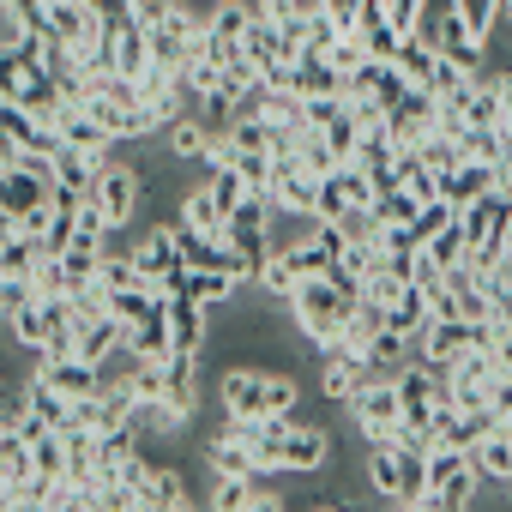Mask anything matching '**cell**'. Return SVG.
Wrapping results in <instances>:
<instances>
[{
	"mask_svg": "<svg viewBox=\"0 0 512 512\" xmlns=\"http://www.w3.org/2000/svg\"><path fill=\"white\" fill-rule=\"evenodd\" d=\"M350 302H356V296H344L332 278H308V284L290 296V320H296V332H302V338H308L320 356H332V350L344 344Z\"/></svg>",
	"mask_w": 512,
	"mask_h": 512,
	"instance_id": "1",
	"label": "cell"
},
{
	"mask_svg": "<svg viewBox=\"0 0 512 512\" xmlns=\"http://www.w3.org/2000/svg\"><path fill=\"white\" fill-rule=\"evenodd\" d=\"M350 422L368 446H398V428H404V398H398V380L392 374H374L356 404H350Z\"/></svg>",
	"mask_w": 512,
	"mask_h": 512,
	"instance_id": "2",
	"label": "cell"
},
{
	"mask_svg": "<svg viewBox=\"0 0 512 512\" xmlns=\"http://www.w3.org/2000/svg\"><path fill=\"white\" fill-rule=\"evenodd\" d=\"M368 488L392 506H416L428 494V458L416 452H398V446H374L368 458Z\"/></svg>",
	"mask_w": 512,
	"mask_h": 512,
	"instance_id": "3",
	"label": "cell"
},
{
	"mask_svg": "<svg viewBox=\"0 0 512 512\" xmlns=\"http://www.w3.org/2000/svg\"><path fill=\"white\" fill-rule=\"evenodd\" d=\"M217 404H223V422H266L272 416V368H260V362L223 368Z\"/></svg>",
	"mask_w": 512,
	"mask_h": 512,
	"instance_id": "4",
	"label": "cell"
},
{
	"mask_svg": "<svg viewBox=\"0 0 512 512\" xmlns=\"http://www.w3.org/2000/svg\"><path fill=\"white\" fill-rule=\"evenodd\" d=\"M266 199L278 205V217H302V223H314V205H320V175H314L296 151H284V157H278V169H272Z\"/></svg>",
	"mask_w": 512,
	"mask_h": 512,
	"instance_id": "5",
	"label": "cell"
},
{
	"mask_svg": "<svg viewBox=\"0 0 512 512\" xmlns=\"http://www.w3.org/2000/svg\"><path fill=\"white\" fill-rule=\"evenodd\" d=\"M139 187H145V175L133 169V163H109L103 175H97V187H91V199L109 211V223L121 229L127 217H133V205H139Z\"/></svg>",
	"mask_w": 512,
	"mask_h": 512,
	"instance_id": "6",
	"label": "cell"
},
{
	"mask_svg": "<svg viewBox=\"0 0 512 512\" xmlns=\"http://www.w3.org/2000/svg\"><path fill=\"white\" fill-rule=\"evenodd\" d=\"M127 253H133V266H139L151 284H163V278L181 266V241H175V223H151V229H145V235H139Z\"/></svg>",
	"mask_w": 512,
	"mask_h": 512,
	"instance_id": "7",
	"label": "cell"
},
{
	"mask_svg": "<svg viewBox=\"0 0 512 512\" xmlns=\"http://www.w3.org/2000/svg\"><path fill=\"white\" fill-rule=\"evenodd\" d=\"M163 404H169L181 422H193V410H199V356H193V350H175V356L163 362Z\"/></svg>",
	"mask_w": 512,
	"mask_h": 512,
	"instance_id": "8",
	"label": "cell"
},
{
	"mask_svg": "<svg viewBox=\"0 0 512 512\" xmlns=\"http://www.w3.org/2000/svg\"><path fill=\"white\" fill-rule=\"evenodd\" d=\"M374 380V362H362V356H326V374H320V398L326 404H338V410H350L356 404V392Z\"/></svg>",
	"mask_w": 512,
	"mask_h": 512,
	"instance_id": "9",
	"label": "cell"
},
{
	"mask_svg": "<svg viewBox=\"0 0 512 512\" xmlns=\"http://www.w3.org/2000/svg\"><path fill=\"white\" fill-rule=\"evenodd\" d=\"M458 223H464L470 247H476V241H500V247H506V229H512V199L494 187V193H482V199H476Z\"/></svg>",
	"mask_w": 512,
	"mask_h": 512,
	"instance_id": "10",
	"label": "cell"
},
{
	"mask_svg": "<svg viewBox=\"0 0 512 512\" xmlns=\"http://www.w3.org/2000/svg\"><path fill=\"white\" fill-rule=\"evenodd\" d=\"M169 332H175V350L205 356V344H211V308L193 302V296H169Z\"/></svg>",
	"mask_w": 512,
	"mask_h": 512,
	"instance_id": "11",
	"label": "cell"
},
{
	"mask_svg": "<svg viewBox=\"0 0 512 512\" xmlns=\"http://www.w3.org/2000/svg\"><path fill=\"white\" fill-rule=\"evenodd\" d=\"M127 350L139 362H169L175 356V332H169V302H157L139 326H127Z\"/></svg>",
	"mask_w": 512,
	"mask_h": 512,
	"instance_id": "12",
	"label": "cell"
},
{
	"mask_svg": "<svg viewBox=\"0 0 512 512\" xmlns=\"http://www.w3.org/2000/svg\"><path fill=\"white\" fill-rule=\"evenodd\" d=\"M326 452H332V434H326L320 422H296V428L284 434L278 470H320V464H326Z\"/></svg>",
	"mask_w": 512,
	"mask_h": 512,
	"instance_id": "13",
	"label": "cell"
},
{
	"mask_svg": "<svg viewBox=\"0 0 512 512\" xmlns=\"http://www.w3.org/2000/svg\"><path fill=\"white\" fill-rule=\"evenodd\" d=\"M121 350H127V326H121L115 314H97V320H85V326H79V356H85V362L109 368Z\"/></svg>",
	"mask_w": 512,
	"mask_h": 512,
	"instance_id": "14",
	"label": "cell"
},
{
	"mask_svg": "<svg viewBox=\"0 0 512 512\" xmlns=\"http://www.w3.org/2000/svg\"><path fill=\"white\" fill-rule=\"evenodd\" d=\"M470 464H476V476H482V482H494V488H512V428H494V434H482V440L470 446Z\"/></svg>",
	"mask_w": 512,
	"mask_h": 512,
	"instance_id": "15",
	"label": "cell"
},
{
	"mask_svg": "<svg viewBox=\"0 0 512 512\" xmlns=\"http://www.w3.org/2000/svg\"><path fill=\"white\" fill-rule=\"evenodd\" d=\"M494 187H500V181H494V169L470 157V163H458V169L440 181V199H452V205H458V217H464V211H470L482 193H494Z\"/></svg>",
	"mask_w": 512,
	"mask_h": 512,
	"instance_id": "16",
	"label": "cell"
},
{
	"mask_svg": "<svg viewBox=\"0 0 512 512\" xmlns=\"http://www.w3.org/2000/svg\"><path fill=\"white\" fill-rule=\"evenodd\" d=\"M392 67H398V73H404V79H410L416 91H428V85H434V67H440V49H434V43H428L422 31H410Z\"/></svg>",
	"mask_w": 512,
	"mask_h": 512,
	"instance_id": "17",
	"label": "cell"
},
{
	"mask_svg": "<svg viewBox=\"0 0 512 512\" xmlns=\"http://www.w3.org/2000/svg\"><path fill=\"white\" fill-rule=\"evenodd\" d=\"M211 139H217V133H211L199 115H181V121L169 127V157H175V163H205V157H211Z\"/></svg>",
	"mask_w": 512,
	"mask_h": 512,
	"instance_id": "18",
	"label": "cell"
},
{
	"mask_svg": "<svg viewBox=\"0 0 512 512\" xmlns=\"http://www.w3.org/2000/svg\"><path fill=\"white\" fill-rule=\"evenodd\" d=\"M253 290H266L272 302H284V308H290V296L302 290V272L290 266V253H284V247H272V260L260 266V278H253Z\"/></svg>",
	"mask_w": 512,
	"mask_h": 512,
	"instance_id": "19",
	"label": "cell"
},
{
	"mask_svg": "<svg viewBox=\"0 0 512 512\" xmlns=\"http://www.w3.org/2000/svg\"><path fill=\"white\" fill-rule=\"evenodd\" d=\"M253 500H260V476H211V494H205L211 512H247Z\"/></svg>",
	"mask_w": 512,
	"mask_h": 512,
	"instance_id": "20",
	"label": "cell"
},
{
	"mask_svg": "<svg viewBox=\"0 0 512 512\" xmlns=\"http://www.w3.org/2000/svg\"><path fill=\"white\" fill-rule=\"evenodd\" d=\"M37 260H43V241H31V235H19V229L0 235V278H31Z\"/></svg>",
	"mask_w": 512,
	"mask_h": 512,
	"instance_id": "21",
	"label": "cell"
},
{
	"mask_svg": "<svg viewBox=\"0 0 512 512\" xmlns=\"http://www.w3.org/2000/svg\"><path fill=\"white\" fill-rule=\"evenodd\" d=\"M368 211H374L386 229H410V223L422 217V199H416V193H404V187L392 181V187H380V193H374V205H368Z\"/></svg>",
	"mask_w": 512,
	"mask_h": 512,
	"instance_id": "22",
	"label": "cell"
},
{
	"mask_svg": "<svg viewBox=\"0 0 512 512\" xmlns=\"http://www.w3.org/2000/svg\"><path fill=\"white\" fill-rule=\"evenodd\" d=\"M175 223H187V229H199V235H223V211H217V199H211L205 181L181 193V217H175Z\"/></svg>",
	"mask_w": 512,
	"mask_h": 512,
	"instance_id": "23",
	"label": "cell"
},
{
	"mask_svg": "<svg viewBox=\"0 0 512 512\" xmlns=\"http://www.w3.org/2000/svg\"><path fill=\"white\" fill-rule=\"evenodd\" d=\"M434 320V308H428V290H416V284H404L398 296H392V332H404V338H422V326Z\"/></svg>",
	"mask_w": 512,
	"mask_h": 512,
	"instance_id": "24",
	"label": "cell"
},
{
	"mask_svg": "<svg viewBox=\"0 0 512 512\" xmlns=\"http://www.w3.org/2000/svg\"><path fill=\"white\" fill-rule=\"evenodd\" d=\"M434 440H440L446 452H470V446L482 440V428H476V422H470L464 410H452V404H440V410H434Z\"/></svg>",
	"mask_w": 512,
	"mask_h": 512,
	"instance_id": "25",
	"label": "cell"
},
{
	"mask_svg": "<svg viewBox=\"0 0 512 512\" xmlns=\"http://www.w3.org/2000/svg\"><path fill=\"white\" fill-rule=\"evenodd\" d=\"M7 338H13L19 350H37V356H43V344H49V314H43V302L7 314Z\"/></svg>",
	"mask_w": 512,
	"mask_h": 512,
	"instance_id": "26",
	"label": "cell"
},
{
	"mask_svg": "<svg viewBox=\"0 0 512 512\" xmlns=\"http://www.w3.org/2000/svg\"><path fill=\"white\" fill-rule=\"evenodd\" d=\"M398 187H404V193H416L422 205H428V199H440V175H434L416 151H398Z\"/></svg>",
	"mask_w": 512,
	"mask_h": 512,
	"instance_id": "27",
	"label": "cell"
},
{
	"mask_svg": "<svg viewBox=\"0 0 512 512\" xmlns=\"http://www.w3.org/2000/svg\"><path fill=\"white\" fill-rule=\"evenodd\" d=\"M205 187H211V199H217L223 223H229V217H235V211H241V205L253 199V187H247V181H241L235 169H211V175H205Z\"/></svg>",
	"mask_w": 512,
	"mask_h": 512,
	"instance_id": "28",
	"label": "cell"
},
{
	"mask_svg": "<svg viewBox=\"0 0 512 512\" xmlns=\"http://www.w3.org/2000/svg\"><path fill=\"white\" fill-rule=\"evenodd\" d=\"M109 296V314L121 320V326H139L157 302H169V296H157V290H103Z\"/></svg>",
	"mask_w": 512,
	"mask_h": 512,
	"instance_id": "29",
	"label": "cell"
},
{
	"mask_svg": "<svg viewBox=\"0 0 512 512\" xmlns=\"http://www.w3.org/2000/svg\"><path fill=\"white\" fill-rule=\"evenodd\" d=\"M428 260H434L440 272H452V266L470 260V235H464V223H452V229H440V235L428 241Z\"/></svg>",
	"mask_w": 512,
	"mask_h": 512,
	"instance_id": "30",
	"label": "cell"
},
{
	"mask_svg": "<svg viewBox=\"0 0 512 512\" xmlns=\"http://www.w3.org/2000/svg\"><path fill=\"white\" fill-rule=\"evenodd\" d=\"M416 157H422V163H428V169H434L440 181H446V175H452L458 163H470V157H464V145H458V139H446V133L422 139V145H416Z\"/></svg>",
	"mask_w": 512,
	"mask_h": 512,
	"instance_id": "31",
	"label": "cell"
},
{
	"mask_svg": "<svg viewBox=\"0 0 512 512\" xmlns=\"http://www.w3.org/2000/svg\"><path fill=\"white\" fill-rule=\"evenodd\" d=\"M235 290H241V278H235V272H193V284H187V296H193V302H205V308H223Z\"/></svg>",
	"mask_w": 512,
	"mask_h": 512,
	"instance_id": "32",
	"label": "cell"
},
{
	"mask_svg": "<svg viewBox=\"0 0 512 512\" xmlns=\"http://www.w3.org/2000/svg\"><path fill=\"white\" fill-rule=\"evenodd\" d=\"M49 512H97V494L79 488V482H61V488L49 494Z\"/></svg>",
	"mask_w": 512,
	"mask_h": 512,
	"instance_id": "33",
	"label": "cell"
},
{
	"mask_svg": "<svg viewBox=\"0 0 512 512\" xmlns=\"http://www.w3.org/2000/svg\"><path fill=\"white\" fill-rule=\"evenodd\" d=\"M362 49H368V61H398V49H404V31L380 25V31H368V37H362Z\"/></svg>",
	"mask_w": 512,
	"mask_h": 512,
	"instance_id": "34",
	"label": "cell"
},
{
	"mask_svg": "<svg viewBox=\"0 0 512 512\" xmlns=\"http://www.w3.org/2000/svg\"><path fill=\"white\" fill-rule=\"evenodd\" d=\"M326 61H332V67H338V73L350 79V73H356V67L368 61V49H362V37H338V43L326 49Z\"/></svg>",
	"mask_w": 512,
	"mask_h": 512,
	"instance_id": "35",
	"label": "cell"
},
{
	"mask_svg": "<svg viewBox=\"0 0 512 512\" xmlns=\"http://www.w3.org/2000/svg\"><path fill=\"white\" fill-rule=\"evenodd\" d=\"M302 103H308V127H314V133H326V127L344 115V97H302Z\"/></svg>",
	"mask_w": 512,
	"mask_h": 512,
	"instance_id": "36",
	"label": "cell"
},
{
	"mask_svg": "<svg viewBox=\"0 0 512 512\" xmlns=\"http://www.w3.org/2000/svg\"><path fill=\"white\" fill-rule=\"evenodd\" d=\"M494 374H500V380H512V338H506V344H494Z\"/></svg>",
	"mask_w": 512,
	"mask_h": 512,
	"instance_id": "37",
	"label": "cell"
},
{
	"mask_svg": "<svg viewBox=\"0 0 512 512\" xmlns=\"http://www.w3.org/2000/svg\"><path fill=\"white\" fill-rule=\"evenodd\" d=\"M0 512H49V500H0Z\"/></svg>",
	"mask_w": 512,
	"mask_h": 512,
	"instance_id": "38",
	"label": "cell"
},
{
	"mask_svg": "<svg viewBox=\"0 0 512 512\" xmlns=\"http://www.w3.org/2000/svg\"><path fill=\"white\" fill-rule=\"evenodd\" d=\"M247 512H290V506H284V500H278V494H266V488H260V500H253V506H247Z\"/></svg>",
	"mask_w": 512,
	"mask_h": 512,
	"instance_id": "39",
	"label": "cell"
},
{
	"mask_svg": "<svg viewBox=\"0 0 512 512\" xmlns=\"http://www.w3.org/2000/svg\"><path fill=\"white\" fill-rule=\"evenodd\" d=\"M314 512H344V506H314Z\"/></svg>",
	"mask_w": 512,
	"mask_h": 512,
	"instance_id": "40",
	"label": "cell"
},
{
	"mask_svg": "<svg viewBox=\"0 0 512 512\" xmlns=\"http://www.w3.org/2000/svg\"><path fill=\"white\" fill-rule=\"evenodd\" d=\"M386 512H410V506H392V500H386Z\"/></svg>",
	"mask_w": 512,
	"mask_h": 512,
	"instance_id": "41",
	"label": "cell"
},
{
	"mask_svg": "<svg viewBox=\"0 0 512 512\" xmlns=\"http://www.w3.org/2000/svg\"><path fill=\"white\" fill-rule=\"evenodd\" d=\"M506 247H512V229H506Z\"/></svg>",
	"mask_w": 512,
	"mask_h": 512,
	"instance_id": "42",
	"label": "cell"
}]
</instances>
